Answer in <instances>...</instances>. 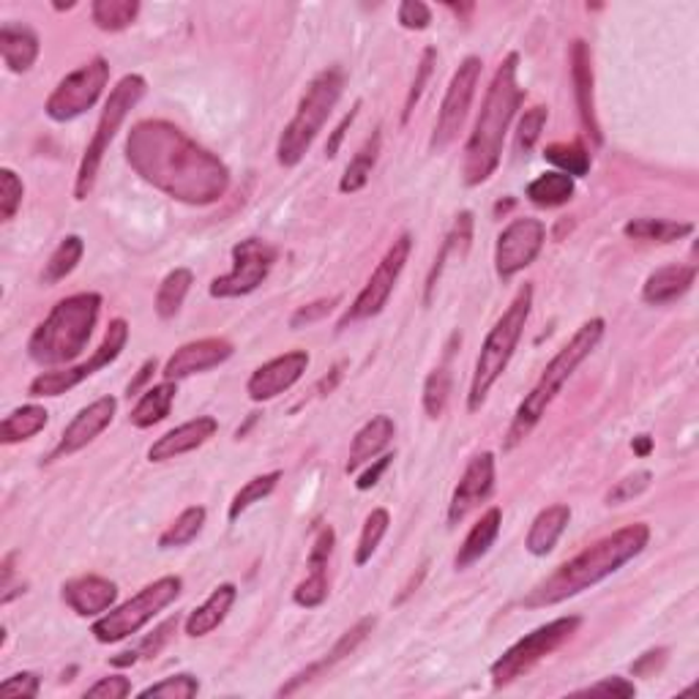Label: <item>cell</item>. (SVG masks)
<instances>
[{
	"mask_svg": "<svg viewBox=\"0 0 699 699\" xmlns=\"http://www.w3.org/2000/svg\"><path fill=\"white\" fill-rule=\"evenodd\" d=\"M126 162L153 189L184 206H213L230 189V170L170 120H137L126 135Z\"/></svg>",
	"mask_w": 699,
	"mask_h": 699,
	"instance_id": "6da1fadb",
	"label": "cell"
},
{
	"mask_svg": "<svg viewBox=\"0 0 699 699\" xmlns=\"http://www.w3.org/2000/svg\"><path fill=\"white\" fill-rule=\"evenodd\" d=\"M648 541H651V527H648L645 522H634V525L620 527V531L604 536L602 541L582 549V552L576 555V558H571L569 563L558 566V571H552L547 580L538 582L522 604H525L527 609H541L555 607V604L560 602H569V598L580 596L582 591L598 585L602 580L613 576L615 571L624 569L629 560L642 555Z\"/></svg>",
	"mask_w": 699,
	"mask_h": 699,
	"instance_id": "7a4b0ae2",
	"label": "cell"
},
{
	"mask_svg": "<svg viewBox=\"0 0 699 699\" xmlns=\"http://www.w3.org/2000/svg\"><path fill=\"white\" fill-rule=\"evenodd\" d=\"M516 71H520V55L509 53L494 71L492 82H489L481 113H478L476 126H473L465 142V159H462L465 186L487 184L498 170L500 156H503L505 131H509L520 104L525 102V91L516 82Z\"/></svg>",
	"mask_w": 699,
	"mask_h": 699,
	"instance_id": "3957f363",
	"label": "cell"
},
{
	"mask_svg": "<svg viewBox=\"0 0 699 699\" xmlns=\"http://www.w3.org/2000/svg\"><path fill=\"white\" fill-rule=\"evenodd\" d=\"M604 328H607V323H604L602 317H593V321L582 323V326L576 328L574 337H571L569 342L558 350V356L547 363V369L541 372L538 383L533 385L531 394H527L525 399L520 401V407H516L514 421H511L509 432H505L503 451H514L516 445L525 443L527 434H531L533 429L538 427V421L547 416L549 405L558 399V394L563 391V385L569 383L571 374L576 372V366L598 348V342L604 339Z\"/></svg>",
	"mask_w": 699,
	"mask_h": 699,
	"instance_id": "277c9868",
	"label": "cell"
},
{
	"mask_svg": "<svg viewBox=\"0 0 699 699\" xmlns=\"http://www.w3.org/2000/svg\"><path fill=\"white\" fill-rule=\"evenodd\" d=\"M98 312H102L98 293H77L58 301L47 321L33 331L31 342H27V356L38 366H60V363L77 361L91 342Z\"/></svg>",
	"mask_w": 699,
	"mask_h": 699,
	"instance_id": "5b68a950",
	"label": "cell"
},
{
	"mask_svg": "<svg viewBox=\"0 0 699 699\" xmlns=\"http://www.w3.org/2000/svg\"><path fill=\"white\" fill-rule=\"evenodd\" d=\"M533 312V284H525L520 293L514 295L509 310L500 315V321L489 328L487 339H484L481 352L476 358V369H473L470 394H467V410L478 412L487 401V394L492 385L503 377L509 369L511 358H514L516 345H520L522 334H525L527 321Z\"/></svg>",
	"mask_w": 699,
	"mask_h": 699,
	"instance_id": "8992f818",
	"label": "cell"
},
{
	"mask_svg": "<svg viewBox=\"0 0 699 699\" xmlns=\"http://www.w3.org/2000/svg\"><path fill=\"white\" fill-rule=\"evenodd\" d=\"M345 91V71L339 66H328L323 69L315 80L306 85L304 96H301L299 109H295L293 120L284 126L282 137L277 142V162L282 167H295L301 159L310 153L312 142L323 131L326 120L331 118L334 107L342 98Z\"/></svg>",
	"mask_w": 699,
	"mask_h": 699,
	"instance_id": "52a82bcc",
	"label": "cell"
},
{
	"mask_svg": "<svg viewBox=\"0 0 699 699\" xmlns=\"http://www.w3.org/2000/svg\"><path fill=\"white\" fill-rule=\"evenodd\" d=\"M145 77L140 74H126L120 77L118 85L109 91L107 104L102 109V118L96 124V135L93 140L88 142L85 148V156H82L80 170H77V180H74V200H88V195L93 191L96 186V175L98 167H102V159L107 153L109 142L115 140V131L120 129V124L126 120V115L137 107L142 96H145Z\"/></svg>",
	"mask_w": 699,
	"mask_h": 699,
	"instance_id": "ba28073f",
	"label": "cell"
},
{
	"mask_svg": "<svg viewBox=\"0 0 699 699\" xmlns=\"http://www.w3.org/2000/svg\"><path fill=\"white\" fill-rule=\"evenodd\" d=\"M180 576H162V580L151 582V585L142 587L135 598H129L120 607L104 613L96 624L91 626V634L96 637L102 645H113V642L126 640V637L137 634L142 626L151 624L164 607L175 602L180 596Z\"/></svg>",
	"mask_w": 699,
	"mask_h": 699,
	"instance_id": "9c48e42d",
	"label": "cell"
},
{
	"mask_svg": "<svg viewBox=\"0 0 699 699\" xmlns=\"http://www.w3.org/2000/svg\"><path fill=\"white\" fill-rule=\"evenodd\" d=\"M580 626L582 618L569 615V618H558L547 626H538L536 631H531V634L522 637L520 642H514V645L492 664V669H489L494 689L511 686L514 680H520L522 675L531 673V669L536 667V664H541L549 653L563 648L566 642L576 634Z\"/></svg>",
	"mask_w": 699,
	"mask_h": 699,
	"instance_id": "30bf717a",
	"label": "cell"
},
{
	"mask_svg": "<svg viewBox=\"0 0 699 699\" xmlns=\"http://www.w3.org/2000/svg\"><path fill=\"white\" fill-rule=\"evenodd\" d=\"M412 252V235L401 233L394 244L388 246V252L383 255V260L377 263V268L372 271V277L366 279L361 293L356 295V301L350 304V310L345 312L339 328H348L352 323L369 321V317H377L380 312L388 304L391 293H394L396 282H399L401 271H405L407 260H410Z\"/></svg>",
	"mask_w": 699,
	"mask_h": 699,
	"instance_id": "8fae6325",
	"label": "cell"
},
{
	"mask_svg": "<svg viewBox=\"0 0 699 699\" xmlns=\"http://www.w3.org/2000/svg\"><path fill=\"white\" fill-rule=\"evenodd\" d=\"M109 82V63L96 55V58L88 60L85 66L74 69L71 74H66L58 82L53 93H49L47 104H44V113L47 118H53L55 124H66V120L80 118L82 113L93 107L98 102V96L104 93Z\"/></svg>",
	"mask_w": 699,
	"mask_h": 699,
	"instance_id": "7c38bea8",
	"label": "cell"
},
{
	"mask_svg": "<svg viewBox=\"0 0 699 699\" xmlns=\"http://www.w3.org/2000/svg\"><path fill=\"white\" fill-rule=\"evenodd\" d=\"M481 58L476 55H467L459 63V69L451 77L448 88H445L443 104H440L438 124H434L432 140H429V151L443 153L451 142L459 137L462 126H465L467 113H470V104L476 98L478 80H481Z\"/></svg>",
	"mask_w": 699,
	"mask_h": 699,
	"instance_id": "4fadbf2b",
	"label": "cell"
},
{
	"mask_svg": "<svg viewBox=\"0 0 699 699\" xmlns=\"http://www.w3.org/2000/svg\"><path fill=\"white\" fill-rule=\"evenodd\" d=\"M126 342H129V323H126L124 317H115V321L107 326V331H104L102 345H98V350L93 352L91 361L77 363V366H69V369H58V372H42L38 377L31 380V385H27V394H31L33 399L66 394V391H71L74 385H80L82 380H88L91 374H96L98 369H104V366H109L113 361H118V356L124 352Z\"/></svg>",
	"mask_w": 699,
	"mask_h": 699,
	"instance_id": "5bb4252c",
	"label": "cell"
},
{
	"mask_svg": "<svg viewBox=\"0 0 699 699\" xmlns=\"http://www.w3.org/2000/svg\"><path fill=\"white\" fill-rule=\"evenodd\" d=\"M277 263V249L263 238H246L233 246V268L211 282V299H241L260 288Z\"/></svg>",
	"mask_w": 699,
	"mask_h": 699,
	"instance_id": "9a60e30c",
	"label": "cell"
},
{
	"mask_svg": "<svg viewBox=\"0 0 699 699\" xmlns=\"http://www.w3.org/2000/svg\"><path fill=\"white\" fill-rule=\"evenodd\" d=\"M544 241H547V228L541 219H514L505 224L503 233L498 235V246H494V271L503 282H511L520 271L536 263L541 255Z\"/></svg>",
	"mask_w": 699,
	"mask_h": 699,
	"instance_id": "2e32d148",
	"label": "cell"
},
{
	"mask_svg": "<svg viewBox=\"0 0 699 699\" xmlns=\"http://www.w3.org/2000/svg\"><path fill=\"white\" fill-rule=\"evenodd\" d=\"M494 492V454L492 451H481L467 462L465 473H462L459 484H456L454 494L448 503V525L456 527L473 509L487 503Z\"/></svg>",
	"mask_w": 699,
	"mask_h": 699,
	"instance_id": "e0dca14e",
	"label": "cell"
},
{
	"mask_svg": "<svg viewBox=\"0 0 699 699\" xmlns=\"http://www.w3.org/2000/svg\"><path fill=\"white\" fill-rule=\"evenodd\" d=\"M115 410H118V399H115V396H102V399H96V401H91L88 407H82V410L77 412L74 418H71V423L63 429V434H60L58 445L49 451L47 459L44 462L66 459V456H71V454H77V451L85 448L88 443H93V440H96L98 434H102L104 429L113 423Z\"/></svg>",
	"mask_w": 699,
	"mask_h": 699,
	"instance_id": "ac0fdd59",
	"label": "cell"
},
{
	"mask_svg": "<svg viewBox=\"0 0 699 699\" xmlns=\"http://www.w3.org/2000/svg\"><path fill=\"white\" fill-rule=\"evenodd\" d=\"M306 369H310V352L306 350H290L284 356L271 358V361L252 372L249 383H246V394H249L252 401L277 399L279 394L290 391L304 377Z\"/></svg>",
	"mask_w": 699,
	"mask_h": 699,
	"instance_id": "d6986e66",
	"label": "cell"
},
{
	"mask_svg": "<svg viewBox=\"0 0 699 699\" xmlns=\"http://www.w3.org/2000/svg\"><path fill=\"white\" fill-rule=\"evenodd\" d=\"M233 352H235L233 342H228V339L222 337L197 339V342H189L184 345V348L175 350L173 356L167 358V363H164L162 374L164 380L178 383V380L191 377V374H200V372H208V369L222 366Z\"/></svg>",
	"mask_w": 699,
	"mask_h": 699,
	"instance_id": "ffe728a7",
	"label": "cell"
},
{
	"mask_svg": "<svg viewBox=\"0 0 699 699\" xmlns=\"http://www.w3.org/2000/svg\"><path fill=\"white\" fill-rule=\"evenodd\" d=\"M571 82H574V98L576 113H580L582 126L591 135L596 145H602V126L596 118V77H593V53L587 42L576 38L571 44Z\"/></svg>",
	"mask_w": 699,
	"mask_h": 699,
	"instance_id": "44dd1931",
	"label": "cell"
},
{
	"mask_svg": "<svg viewBox=\"0 0 699 699\" xmlns=\"http://www.w3.org/2000/svg\"><path fill=\"white\" fill-rule=\"evenodd\" d=\"M334 544H337V533H334L331 525H323L315 536V547H312L310 560H306L310 574L293 591V602L299 607L315 609L328 598V563H331Z\"/></svg>",
	"mask_w": 699,
	"mask_h": 699,
	"instance_id": "7402d4cb",
	"label": "cell"
},
{
	"mask_svg": "<svg viewBox=\"0 0 699 699\" xmlns=\"http://www.w3.org/2000/svg\"><path fill=\"white\" fill-rule=\"evenodd\" d=\"M374 626H377V618H361V620H358V624L352 626V629H348L342 637H339L337 645H334L331 651H328L326 656L321 659V662L310 664V667L301 669L299 675H293V678H290L288 684H284L282 689H279V697L295 695V691L304 689V686L312 684L315 678H321V675L331 673V669L337 667V664H342L345 659L352 656V653L358 651V645H361V642L366 640L369 634H372Z\"/></svg>",
	"mask_w": 699,
	"mask_h": 699,
	"instance_id": "603a6c76",
	"label": "cell"
},
{
	"mask_svg": "<svg viewBox=\"0 0 699 699\" xmlns=\"http://www.w3.org/2000/svg\"><path fill=\"white\" fill-rule=\"evenodd\" d=\"M219 432V421L213 416H197L191 421L180 423V427L170 429L167 434L156 440V443L148 448V459L151 462H167L178 459V456L189 454V451L206 445L213 434Z\"/></svg>",
	"mask_w": 699,
	"mask_h": 699,
	"instance_id": "cb8c5ba5",
	"label": "cell"
},
{
	"mask_svg": "<svg viewBox=\"0 0 699 699\" xmlns=\"http://www.w3.org/2000/svg\"><path fill=\"white\" fill-rule=\"evenodd\" d=\"M115 598H118V585L107 576L85 574L74 576L63 585V602L74 609L80 618H96L113 609Z\"/></svg>",
	"mask_w": 699,
	"mask_h": 699,
	"instance_id": "d4e9b609",
	"label": "cell"
},
{
	"mask_svg": "<svg viewBox=\"0 0 699 699\" xmlns=\"http://www.w3.org/2000/svg\"><path fill=\"white\" fill-rule=\"evenodd\" d=\"M394 418L391 416H374L372 421L363 423L361 429L356 432L350 445V456H348V465H345V473L352 476V473L361 470L363 465H369L372 459H377L388 443L394 440Z\"/></svg>",
	"mask_w": 699,
	"mask_h": 699,
	"instance_id": "484cf974",
	"label": "cell"
},
{
	"mask_svg": "<svg viewBox=\"0 0 699 699\" xmlns=\"http://www.w3.org/2000/svg\"><path fill=\"white\" fill-rule=\"evenodd\" d=\"M697 279V266H664L656 268L642 284V301L651 306L673 304L684 299Z\"/></svg>",
	"mask_w": 699,
	"mask_h": 699,
	"instance_id": "4316f807",
	"label": "cell"
},
{
	"mask_svg": "<svg viewBox=\"0 0 699 699\" xmlns=\"http://www.w3.org/2000/svg\"><path fill=\"white\" fill-rule=\"evenodd\" d=\"M235 598H238V587H235L233 582L219 585L217 591H213L211 596L200 604V607L189 613V618H186V626H184L186 637L200 640V637H208L213 629H219V626L224 624V618H228L230 609H233Z\"/></svg>",
	"mask_w": 699,
	"mask_h": 699,
	"instance_id": "83f0119b",
	"label": "cell"
},
{
	"mask_svg": "<svg viewBox=\"0 0 699 699\" xmlns=\"http://www.w3.org/2000/svg\"><path fill=\"white\" fill-rule=\"evenodd\" d=\"M571 522V509L566 503H555L549 509L538 511V516L533 520L531 531H527L525 538V549L536 558H544V555L552 552L558 547L560 536L566 533Z\"/></svg>",
	"mask_w": 699,
	"mask_h": 699,
	"instance_id": "f1b7e54d",
	"label": "cell"
},
{
	"mask_svg": "<svg viewBox=\"0 0 699 699\" xmlns=\"http://www.w3.org/2000/svg\"><path fill=\"white\" fill-rule=\"evenodd\" d=\"M500 525H503V511L498 509V505H492V509H487L481 514V520L476 522V525L470 527V533L465 536V541H462L459 552H456L454 558V566L459 571L470 569L473 563H478V560L484 558V555L489 552V547L494 544V538L500 536Z\"/></svg>",
	"mask_w": 699,
	"mask_h": 699,
	"instance_id": "f546056e",
	"label": "cell"
},
{
	"mask_svg": "<svg viewBox=\"0 0 699 699\" xmlns=\"http://www.w3.org/2000/svg\"><path fill=\"white\" fill-rule=\"evenodd\" d=\"M0 53H3V63L14 74H25L38 58V36L27 25H16V22H3L0 27Z\"/></svg>",
	"mask_w": 699,
	"mask_h": 699,
	"instance_id": "4dcf8cb0",
	"label": "cell"
},
{
	"mask_svg": "<svg viewBox=\"0 0 699 699\" xmlns=\"http://www.w3.org/2000/svg\"><path fill=\"white\" fill-rule=\"evenodd\" d=\"M175 394H178V383H173V380H164V383L148 388L135 405V410L129 412L131 427L151 429L156 423H162L170 416V410H173Z\"/></svg>",
	"mask_w": 699,
	"mask_h": 699,
	"instance_id": "1f68e13d",
	"label": "cell"
},
{
	"mask_svg": "<svg viewBox=\"0 0 699 699\" xmlns=\"http://www.w3.org/2000/svg\"><path fill=\"white\" fill-rule=\"evenodd\" d=\"M470 241H473V213L470 211H462L459 217H456V222H454V228H451V233L445 235V244H443V249H440V255L434 257V266L429 268L423 304H427V306L432 304L434 288H438V279L443 277L445 260H448L451 252H459V255L465 257L467 249H470Z\"/></svg>",
	"mask_w": 699,
	"mask_h": 699,
	"instance_id": "d6a6232c",
	"label": "cell"
},
{
	"mask_svg": "<svg viewBox=\"0 0 699 699\" xmlns=\"http://www.w3.org/2000/svg\"><path fill=\"white\" fill-rule=\"evenodd\" d=\"M49 412L44 410L42 405H22L16 410H11L9 416L0 423V443L3 445H14L22 443V440H31L47 427Z\"/></svg>",
	"mask_w": 699,
	"mask_h": 699,
	"instance_id": "836d02e7",
	"label": "cell"
},
{
	"mask_svg": "<svg viewBox=\"0 0 699 699\" xmlns=\"http://www.w3.org/2000/svg\"><path fill=\"white\" fill-rule=\"evenodd\" d=\"M695 233L691 222H675V219H631L624 228V235L631 241H648V244H673Z\"/></svg>",
	"mask_w": 699,
	"mask_h": 699,
	"instance_id": "e575fe53",
	"label": "cell"
},
{
	"mask_svg": "<svg viewBox=\"0 0 699 699\" xmlns=\"http://www.w3.org/2000/svg\"><path fill=\"white\" fill-rule=\"evenodd\" d=\"M574 191H576L574 178L555 170V173H544L538 175L536 180H531L525 195L527 200L538 208H560L566 206V202H571Z\"/></svg>",
	"mask_w": 699,
	"mask_h": 699,
	"instance_id": "d590c367",
	"label": "cell"
},
{
	"mask_svg": "<svg viewBox=\"0 0 699 699\" xmlns=\"http://www.w3.org/2000/svg\"><path fill=\"white\" fill-rule=\"evenodd\" d=\"M380 145H383V137H380V131H372V137H366V142L350 159L348 170H345L342 180H339V191L342 195H356V191H361L369 184L374 164L380 159Z\"/></svg>",
	"mask_w": 699,
	"mask_h": 699,
	"instance_id": "8d00e7d4",
	"label": "cell"
},
{
	"mask_svg": "<svg viewBox=\"0 0 699 699\" xmlns=\"http://www.w3.org/2000/svg\"><path fill=\"white\" fill-rule=\"evenodd\" d=\"M191 284H195V273H191L189 268H175V271H170L167 277L162 279L156 293V315L162 317V321H173V317L178 315L186 295H189Z\"/></svg>",
	"mask_w": 699,
	"mask_h": 699,
	"instance_id": "74e56055",
	"label": "cell"
},
{
	"mask_svg": "<svg viewBox=\"0 0 699 699\" xmlns=\"http://www.w3.org/2000/svg\"><path fill=\"white\" fill-rule=\"evenodd\" d=\"M82 255H85V241L80 235H66L58 244V249L49 255L47 266H44V284H58L60 279L69 277L77 266H80Z\"/></svg>",
	"mask_w": 699,
	"mask_h": 699,
	"instance_id": "f35d334b",
	"label": "cell"
},
{
	"mask_svg": "<svg viewBox=\"0 0 699 699\" xmlns=\"http://www.w3.org/2000/svg\"><path fill=\"white\" fill-rule=\"evenodd\" d=\"M137 14H140V3L137 0H96L91 5V16L96 22V27L107 33L126 31L137 20Z\"/></svg>",
	"mask_w": 699,
	"mask_h": 699,
	"instance_id": "ab89813d",
	"label": "cell"
},
{
	"mask_svg": "<svg viewBox=\"0 0 699 699\" xmlns=\"http://www.w3.org/2000/svg\"><path fill=\"white\" fill-rule=\"evenodd\" d=\"M208 511L202 505H189L186 511H180L178 520L167 527V531L159 536V547L162 549H175V547H186V544L195 541L200 536L202 525H206Z\"/></svg>",
	"mask_w": 699,
	"mask_h": 699,
	"instance_id": "60d3db41",
	"label": "cell"
},
{
	"mask_svg": "<svg viewBox=\"0 0 699 699\" xmlns=\"http://www.w3.org/2000/svg\"><path fill=\"white\" fill-rule=\"evenodd\" d=\"M544 159L552 162L558 173L571 175V178H582L591 173V153L582 142H555V145H547Z\"/></svg>",
	"mask_w": 699,
	"mask_h": 699,
	"instance_id": "b9f144b4",
	"label": "cell"
},
{
	"mask_svg": "<svg viewBox=\"0 0 699 699\" xmlns=\"http://www.w3.org/2000/svg\"><path fill=\"white\" fill-rule=\"evenodd\" d=\"M282 481V470H271V473H263V476H255L252 481H246L244 487L235 492L233 503H230L228 509V520L235 522L241 514H244L246 509H252L255 503H260V500H266L268 494L277 489V484Z\"/></svg>",
	"mask_w": 699,
	"mask_h": 699,
	"instance_id": "7bdbcfd3",
	"label": "cell"
},
{
	"mask_svg": "<svg viewBox=\"0 0 699 699\" xmlns=\"http://www.w3.org/2000/svg\"><path fill=\"white\" fill-rule=\"evenodd\" d=\"M391 525V514L385 509H372V514L366 516L363 522V531L361 538H358V547H356V566H366L372 560V555L377 552L380 541L385 538Z\"/></svg>",
	"mask_w": 699,
	"mask_h": 699,
	"instance_id": "ee69618b",
	"label": "cell"
},
{
	"mask_svg": "<svg viewBox=\"0 0 699 699\" xmlns=\"http://www.w3.org/2000/svg\"><path fill=\"white\" fill-rule=\"evenodd\" d=\"M451 396V369L448 363H440L438 369H432L423 383V410L429 418H440L448 407Z\"/></svg>",
	"mask_w": 699,
	"mask_h": 699,
	"instance_id": "f6af8a7d",
	"label": "cell"
},
{
	"mask_svg": "<svg viewBox=\"0 0 699 699\" xmlns=\"http://www.w3.org/2000/svg\"><path fill=\"white\" fill-rule=\"evenodd\" d=\"M200 695V680L195 675H173V678H164L159 684L148 686L140 691L142 699L151 697H164V699H191Z\"/></svg>",
	"mask_w": 699,
	"mask_h": 699,
	"instance_id": "bcb514c9",
	"label": "cell"
},
{
	"mask_svg": "<svg viewBox=\"0 0 699 699\" xmlns=\"http://www.w3.org/2000/svg\"><path fill=\"white\" fill-rule=\"evenodd\" d=\"M547 118H549V109L547 107H531L525 115H522L520 120V129H516V151L522 153V156H527V153L533 151V145L538 142V137H541L544 126H547Z\"/></svg>",
	"mask_w": 699,
	"mask_h": 699,
	"instance_id": "7dc6e473",
	"label": "cell"
},
{
	"mask_svg": "<svg viewBox=\"0 0 699 699\" xmlns=\"http://www.w3.org/2000/svg\"><path fill=\"white\" fill-rule=\"evenodd\" d=\"M22 197H25V186H22L20 175L9 167L0 170V219L3 222L14 219V213L22 206Z\"/></svg>",
	"mask_w": 699,
	"mask_h": 699,
	"instance_id": "c3c4849f",
	"label": "cell"
},
{
	"mask_svg": "<svg viewBox=\"0 0 699 699\" xmlns=\"http://www.w3.org/2000/svg\"><path fill=\"white\" fill-rule=\"evenodd\" d=\"M434 66H438V49L434 47H427L421 55V63H418V71H416V80H412L410 91H407V98H405V113H401V120H410L412 109H416L418 98L423 96V91H427V82L429 77H432Z\"/></svg>",
	"mask_w": 699,
	"mask_h": 699,
	"instance_id": "681fc988",
	"label": "cell"
},
{
	"mask_svg": "<svg viewBox=\"0 0 699 699\" xmlns=\"http://www.w3.org/2000/svg\"><path fill=\"white\" fill-rule=\"evenodd\" d=\"M651 481H653L651 470H640L634 473V476L620 478V481L607 492V505H624L629 503V500L640 498V494L651 487Z\"/></svg>",
	"mask_w": 699,
	"mask_h": 699,
	"instance_id": "f907efd6",
	"label": "cell"
},
{
	"mask_svg": "<svg viewBox=\"0 0 699 699\" xmlns=\"http://www.w3.org/2000/svg\"><path fill=\"white\" fill-rule=\"evenodd\" d=\"M396 16H399V25L407 31H423L432 22V9L421 0H405V3H399Z\"/></svg>",
	"mask_w": 699,
	"mask_h": 699,
	"instance_id": "816d5d0a",
	"label": "cell"
},
{
	"mask_svg": "<svg viewBox=\"0 0 699 699\" xmlns=\"http://www.w3.org/2000/svg\"><path fill=\"white\" fill-rule=\"evenodd\" d=\"M42 691V678L36 673H16L0 684L3 697H38Z\"/></svg>",
	"mask_w": 699,
	"mask_h": 699,
	"instance_id": "f5cc1de1",
	"label": "cell"
},
{
	"mask_svg": "<svg viewBox=\"0 0 699 699\" xmlns=\"http://www.w3.org/2000/svg\"><path fill=\"white\" fill-rule=\"evenodd\" d=\"M131 695V680L124 675H109V678L96 680L91 689L85 691V697L91 699H124Z\"/></svg>",
	"mask_w": 699,
	"mask_h": 699,
	"instance_id": "db71d44e",
	"label": "cell"
},
{
	"mask_svg": "<svg viewBox=\"0 0 699 699\" xmlns=\"http://www.w3.org/2000/svg\"><path fill=\"white\" fill-rule=\"evenodd\" d=\"M337 304H339V299H321V301H315V304L299 306V310H295V315L290 317V328H304V326H312V323L323 321V317H326Z\"/></svg>",
	"mask_w": 699,
	"mask_h": 699,
	"instance_id": "11a10c76",
	"label": "cell"
},
{
	"mask_svg": "<svg viewBox=\"0 0 699 699\" xmlns=\"http://www.w3.org/2000/svg\"><path fill=\"white\" fill-rule=\"evenodd\" d=\"M576 695H613V697H634L637 695V686L631 684V680L626 678H618V675H613V678H604L598 680V684L587 686V689L576 691Z\"/></svg>",
	"mask_w": 699,
	"mask_h": 699,
	"instance_id": "9f6ffc18",
	"label": "cell"
},
{
	"mask_svg": "<svg viewBox=\"0 0 699 699\" xmlns=\"http://www.w3.org/2000/svg\"><path fill=\"white\" fill-rule=\"evenodd\" d=\"M175 629H178V618L164 620V624L159 626V629L153 631L151 637H145V640H142V645L137 648V653H140L142 659H153V656H156L159 651H162L164 645H167L170 637H173V631H175Z\"/></svg>",
	"mask_w": 699,
	"mask_h": 699,
	"instance_id": "6f0895ef",
	"label": "cell"
},
{
	"mask_svg": "<svg viewBox=\"0 0 699 699\" xmlns=\"http://www.w3.org/2000/svg\"><path fill=\"white\" fill-rule=\"evenodd\" d=\"M391 462H394V454H383V456H377V459H372V465H369L366 470H363L361 476H358V481H356L358 492H366V489L377 487L380 476H383V473L388 470Z\"/></svg>",
	"mask_w": 699,
	"mask_h": 699,
	"instance_id": "680465c9",
	"label": "cell"
},
{
	"mask_svg": "<svg viewBox=\"0 0 699 699\" xmlns=\"http://www.w3.org/2000/svg\"><path fill=\"white\" fill-rule=\"evenodd\" d=\"M358 109H361V102L352 104L350 113L345 115L342 120H339V126L331 131V137H328V142H326V156H328V159H334V156H337V153H339V145H342L345 135H348V129L352 126V120L358 118Z\"/></svg>",
	"mask_w": 699,
	"mask_h": 699,
	"instance_id": "91938a15",
	"label": "cell"
},
{
	"mask_svg": "<svg viewBox=\"0 0 699 699\" xmlns=\"http://www.w3.org/2000/svg\"><path fill=\"white\" fill-rule=\"evenodd\" d=\"M664 662H667V651H664V648H659V651H648V653H642V656L637 659L634 664H631V673L653 675L656 669L664 667Z\"/></svg>",
	"mask_w": 699,
	"mask_h": 699,
	"instance_id": "94428289",
	"label": "cell"
},
{
	"mask_svg": "<svg viewBox=\"0 0 699 699\" xmlns=\"http://www.w3.org/2000/svg\"><path fill=\"white\" fill-rule=\"evenodd\" d=\"M156 366H159L156 358H148V361L142 363L140 372H137V377L131 380L129 385H126V396H129V399H131V396L140 394V388H145V385L151 383V377H153V372H156Z\"/></svg>",
	"mask_w": 699,
	"mask_h": 699,
	"instance_id": "6125c7cd",
	"label": "cell"
},
{
	"mask_svg": "<svg viewBox=\"0 0 699 699\" xmlns=\"http://www.w3.org/2000/svg\"><path fill=\"white\" fill-rule=\"evenodd\" d=\"M631 448H634L637 456H648L653 451V438L651 434H640V438H634Z\"/></svg>",
	"mask_w": 699,
	"mask_h": 699,
	"instance_id": "be15d7a7",
	"label": "cell"
},
{
	"mask_svg": "<svg viewBox=\"0 0 699 699\" xmlns=\"http://www.w3.org/2000/svg\"><path fill=\"white\" fill-rule=\"evenodd\" d=\"M339 377H342V366H334V369H331V380H328V377L323 380V383L317 385V394H331L334 385H337Z\"/></svg>",
	"mask_w": 699,
	"mask_h": 699,
	"instance_id": "e7e4bbea",
	"label": "cell"
},
{
	"mask_svg": "<svg viewBox=\"0 0 699 699\" xmlns=\"http://www.w3.org/2000/svg\"><path fill=\"white\" fill-rule=\"evenodd\" d=\"M137 659H140V653H137V651H131V653H120L118 659H113V664H115V667H129V664H135Z\"/></svg>",
	"mask_w": 699,
	"mask_h": 699,
	"instance_id": "03108f58",
	"label": "cell"
},
{
	"mask_svg": "<svg viewBox=\"0 0 699 699\" xmlns=\"http://www.w3.org/2000/svg\"><path fill=\"white\" fill-rule=\"evenodd\" d=\"M448 9L454 11V14L467 16V14H470V11H473V3H459V5H456V3H448Z\"/></svg>",
	"mask_w": 699,
	"mask_h": 699,
	"instance_id": "003e7915",
	"label": "cell"
}]
</instances>
